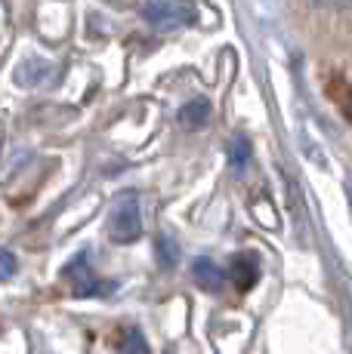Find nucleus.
Returning a JSON list of instances; mask_svg holds the SVG:
<instances>
[{
	"instance_id": "nucleus-1",
	"label": "nucleus",
	"mask_w": 352,
	"mask_h": 354,
	"mask_svg": "<svg viewBox=\"0 0 352 354\" xmlns=\"http://www.w3.org/2000/svg\"><path fill=\"white\" fill-rule=\"evenodd\" d=\"M142 234V209H139V197L133 192H127L114 203L112 213V237L118 243H133Z\"/></svg>"
},
{
	"instance_id": "nucleus-2",
	"label": "nucleus",
	"mask_w": 352,
	"mask_h": 354,
	"mask_svg": "<svg viewBox=\"0 0 352 354\" xmlns=\"http://www.w3.org/2000/svg\"><path fill=\"white\" fill-rule=\"evenodd\" d=\"M65 277H69L71 292L78 299H84V296H108V292L114 290L112 281H99V277L93 274V268L87 265V253H80L78 259H71V262L65 265Z\"/></svg>"
},
{
	"instance_id": "nucleus-3",
	"label": "nucleus",
	"mask_w": 352,
	"mask_h": 354,
	"mask_svg": "<svg viewBox=\"0 0 352 354\" xmlns=\"http://www.w3.org/2000/svg\"><path fill=\"white\" fill-rule=\"evenodd\" d=\"M146 22H152L155 28H176L195 19V10L188 3H173V0H148L142 6Z\"/></svg>"
},
{
	"instance_id": "nucleus-4",
	"label": "nucleus",
	"mask_w": 352,
	"mask_h": 354,
	"mask_svg": "<svg viewBox=\"0 0 352 354\" xmlns=\"http://www.w3.org/2000/svg\"><path fill=\"white\" fill-rule=\"evenodd\" d=\"M192 277H195V283H198L201 290L222 292V287H226V281H229V271L220 268L213 259L201 256V259H195V262H192Z\"/></svg>"
},
{
	"instance_id": "nucleus-5",
	"label": "nucleus",
	"mask_w": 352,
	"mask_h": 354,
	"mask_svg": "<svg viewBox=\"0 0 352 354\" xmlns=\"http://www.w3.org/2000/svg\"><path fill=\"white\" fill-rule=\"evenodd\" d=\"M229 277H232V283L238 287L241 292L250 290L256 281H260V262H256L254 253H241L232 259V265H229Z\"/></svg>"
},
{
	"instance_id": "nucleus-6",
	"label": "nucleus",
	"mask_w": 352,
	"mask_h": 354,
	"mask_svg": "<svg viewBox=\"0 0 352 354\" xmlns=\"http://www.w3.org/2000/svg\"><path fill=\"white\" fill-rule=\"evenodd\" d=\"M46 77H53V65L46 62V59L44 62H40V59H28V62L16 71V80L22 86H37V84H44Z\"/></svg>"
},
{
	"instance_id": "nucleus-7",
	"label": "nucleus",
	"mask_w": 352,
	"mask_h": 354,
	"mask_svg": "<svg viewBox=\"0 0 352 354\" xmlns=\"http://www.w3.org/2000/svg\"><path fill=\"white\" fill-rule=\"evenodd\" d=\"M179 120H182V127H192V129L204 127L207 120H211V102H207V99L186 102V105H182V111H179Z\"/></svg>"
},
{
	"instance_id": "nucleus-8",
	"label": "nucleus",
	"mask_w": 352,
	"mask_h": 354,
	"mask_svg": "<svg viewBox=\"0 0 352 354\" xmlns=\"http://www.w3.org/2000/svg\"><path fill=\"white\" fill-rule=\"evenodd\" d=\"M118 351L121 354H148L146 336H142L139 326H124L118 333Z\"/></svg>"
},
{
	"instance_id": "nucleus-9",
	"label": "nucleus",
	"mask_w": 352,
	"mask_h": 354,
	"mask_svg": "<svg viewBox=\"0 0 352 354\" xmlns=\"http://www.w3.org/2000/svg\"><path fill=\"white\" fill-rule=\"evenodd\" d=\"M155 256H158L161 268H176V262H179V243L167 234H158L155 237Z\"/></svg>"
},
{
	"instance_id": "nucleus-10",
	"label": "nucleus",
	"mask_w": 352,
	"mask_h": 354,
	"mask_svg": "<svg viewBox=\"0 0 352 354\" xmlns=\"http://www.w3.org/2000/svg\"><path fill=\"white\" fill-rule=\"evenodd\" d=\"M229 160H232L235 169H245L247 160H250V142L245 136H235L232 145H229Z\"/></svg>"
},
{
	"instance_id": "nucleus-11",
	"label": "nucleus",
	"mask_w": 352,
	"mask_h": 354,
	"mask_svg": "<svg viewBox=\"0 0 352 354\" xmlns=\"http://www.w3.org/2000/svg\"><path fill=\"white\" fill-rule=\"evenodd\" d=\"M16 256L10 253V250H0V281H10L12 274H16Z\"/></svg>"
},
{
	"instance_id": "nucleus-12",
	"label": "nucleus",
	"mask_w": 352,
	"mask_h": 354,
	"mask_svg": "<svg viewBox=\"0 0 352 354\" xmlns=\"http://www.w3.org/2000/svg\"><path fill=\"white\" fill-rule=\"evenodd\" d=\"M254 216L263 222V225H269V228H275V225H279V222H275L272 207H269V203H263V201H256V203H254Z\"/></svg>"
},
{
	"instance_id": "nucleus-13",
	"label": "nucleus",
	"mask_w": 352,
	"mask_h": 354,
	"mask_svg": "<svg viewBox=\"0 0 352 354\" xmlns=\"http://www.w3.org/2000/svg\"><path fill=\"white\" fill-rule=\"evenodd\" d=\"M334 96H337V102H340V108H343V114H346V120L352 124V90L340 84V90H334Z\"/></svg>"
}]
</instances>
